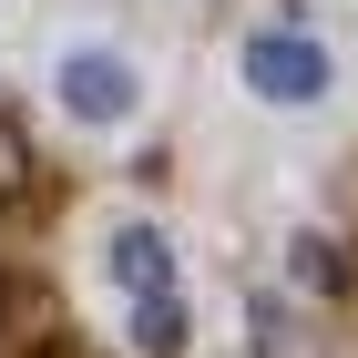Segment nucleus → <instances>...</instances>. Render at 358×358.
I'll list each match as a JSON object with an SVG mask.
<instances>
[{
    "mask_svg": "<svg viewBox=\"0 0 358 358\" xmlns=\"http://www.w3.org/2000/svg\"><path fill=\"white\" fill-rule=\"evenodd\" d=\"M123 348H134V358H185V348H194V307H185V287H174V297H134Z\"/></svg>",
    "mask_w": 358,
    "mask_h": 358,
    "instance_id": "obj_5",
    "label": "nucleus"
},
{
    "mask_svg": "<svg viewBox=\"0 0 358 358\" xmlns=\"http://www.w3.org/2000/svg\"><path fill=\"white\" fill-rule=\"evenodd\" d=\"M41 205V154H31V134L0 113V215H31Z\"/></svg>",
    "mask_w": 358,
    "mask_h": 358,
    "instance_id": "obj_6",
    "label": "nucleus"
},
{
    "mask_svg": "<svg viewBox=\"0 0 358 358\" xmlns=\"http://www.w3.org/2000/svg\"><path fill=\"white\" fill-rule=\"evenodd\" d=\"M103 266H113V287H123V297H174V287H185V266H174V236L154 215H123L103 236Z\"/></svg>",
    "mask_w": 358,
    "mask_h": 358,
    "instance_id": "obj_4",
    "label": "nucleus"
},
{
    "mask_svg": "<svg viewBox=\"0 0 358 358\" xmlns=\"http://www.w3.org/2000/svg\"><path fill=\"white\" fill-rule=\"evenodd\" d=\"M52 113L72 123V134H123L143 113V62L123 52V41H92V31H72L52 52Z\"/></svg>",
    "mask_w": 358,
    "mask_h": 358,
    "instance_id": "obj_2",
    "label": "nucleus"
},
{
    "mask_svg": "<svg viewBox=\"0 0 358 358\" xmlns=\"http://www.w3.org/2000/svg\"><path fill=\"white\" fill-rule=\"evenodd\" d=\"M236 92L266 103V113H328L338 103V52L297 21H256L236 41Z\"/></svg>",
    "mask_w": 358,
    "mask_h": 358,
    "instance_id": "obj_1",
    "label": "nucleus"
},
{
    "mask_svg": "<svg viewBox=\"0 0 358 358\" xmlns=\"http://www.w3.org/2000/svg\"><path fill=\"white\" fill-rule=\"evenodd\" d=\"M0 358H72V317L41 276L0 266Z\"/></svg>",
    "mask_w": 358,
    "mask_h": 358,
    "instance_id": "obj_3",
    "label": "nucleus"
},
{
    "mask_svg": "<svg viewBox=\"0 0 358 358\" xmlns=\"http://www.w3.org/2000/svg\"><path fill=\"white\" fill-rule=\"evenodd\" d=\"M287 276L328 297V287H338V276H348V266H338V246H328V236H297V246H287Z\"/></svg>",
    "mask_w": 358,
    "mask_h": 358,
    "instance_id": "obj_7",
    "label": "nucleus"
}]
</instances>
